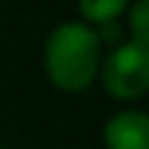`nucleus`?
Wrapping results in <instances>:
<instances>
[{"label": "nucleus", "mask_w": 149, "mask_h": 149, "mask_svg": "<svg viewBox=\"0 0 149 149\" xmlns=\"http://www.w3.org/2000/svg\"><path fill=\"white\" fill-rule=\"evenodd\" d=\"M102 42L94 26L84 21L58 24L45 42V71L50 84L63 94L86 92L100 73Z\"/></svg>", "instance_id": "1"}, {"label": "nucleus", "mask_w": 149, "mask_h": 149, "mask_svg": "<svg viewBox=\"0 0 149 149\" xmlns=\"http://www.w3.org/2000/svg\"><path fill=\"white\" fill-rule=\"evenodd\" d=\"M102 89L118 102H139L149 92V45L120 42L102 55L100 73Z\"/></svg>", "instance_id": "2"}, {"label": "nucleus", "mask_w": 149, "mask_h": 149, "mask_svg": "<svg viewBox=\"0 0 149 149\" xmlns=\"http://www.w3.org/2000/svg\"><path fill=\"white\" fill-rule=\"evenodd\" d=\"M102 141L107 149H149V115L144 110H120L105 128Z\"/></svg>", "instance_id": "3"}, {"label": "nucleus", "mask_w": 149, "mask_h": 149, "mask_svg": "<svg viewBox=\"0 0 149 149\" xmlns=\"http://www.w3.org/2000/svg\"><path fill=\"white\" fill-rule=\"evenodd\" d=\"M128 5H131V0H79V13H81L84 24L100 26L107 21H118L128 10Z\"/></svg>", "instance_id": "4"}, {"label": "nucleus", "mask_w": 149, "mask_h": 149, "mask_svg": "<svg viewBox=\"0 0 149 149\" xmlns=\"http://www.w3.org/2000/svg\"><path fill=\"white\" fill-rule=\"evenodd\" d=\"M128 39L149 45V0H131L128 5Z\"/></svg>", "instance_id": "5"}]
</instances>
